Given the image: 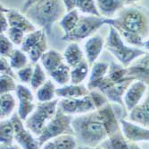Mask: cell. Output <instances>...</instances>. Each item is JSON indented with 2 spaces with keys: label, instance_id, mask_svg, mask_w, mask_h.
<instances>
[{
  "label": "cell",
  "instance_id": "681fc988",
  "mask_svg": "<svg viewBox=\"0 0 149 149\" xmlns=\"http://www.w3.org/2000/svg\"><path fill=\"white\" fill-rule=\"evenodd\" d=\"M79 149H104L101 145L98 146H79Z\"/></svg>",
  "mask_w": 149,
  "mask_h": 149
},
{
  "label": "cell",
  "instance_id": "e0dca14e",
  "mask_svg": "<svg viewBox=\"0 0 149 149\" xmlns=\"http://www.w3.org/2000/svg\"><path fill=\"white\" fill-rule=\"evenodd\" d=\"M129 119L132 122L149 128V94L145 100L130 112Z\"/></svg>",
  "mask_w": 149,
  "mask_h": 149
},
{
  "label": "cell",
  "instance_id": "cb8c5ba5",
  "mask_svg": "<svg viewBox=\"0 0 149 149\" xmlns=\"http://www.w3.org/2000/svg\"><path fill=\"white\" fill-rule=\"evenodd\" d=\"M56 87L52 80L47 79L46 83L36 91L38 102H48L56 99Z\"/></svg>",
  "mask_w": 149,
  "mask_h": 149
},
{
  "label": "cell",
  "instance_id": "7dc6e473",
  "mask_svg": "<svg viewBox=\"0 0 149 149\" xmlns=\"http://www.w3.org/2000/svg\"><path fill=\"white\" fill-rule=\"evenodd\" d=\"M0 149H22L18 144H12V145H1Z\"/></svg>",
  "mask_w": 149,
  "mask_h": 149
},
{
  "label": "cell",
  "instance_id": "ac0fdd59",
  "mask_svg": "<svg viewBox=\"0 0 149 149\" xmlns=\"http://www.w3.org/2000/svg\"><path fill=\"white\" fill-rule=\"evenodd\" d=\"M79 143L74 135H62L46 142L40 149H78Z\"/></svg>",
  "mask_w": 149,
  "mask_h": 149
},
{
  "label": "cell",
  "instance_id": "30bf717a",
  "mask_svg": "<svg viewBox=\"0 0 149 149\" xmlns=\"http://www.w3.org/2000/svg\"><path fill=\"white\" fill-rule=\"evenodd\" d=\"M15 126V141L22 149H40V145L38 138L26 128L24 121L19 117L17 112H15L11 117Z\"/></svg>",
  "mask_w": 149,
  "mask_h": 149
},
{
  "label": "cell",
  "instance_id": "9c48e42d",
  "mask_svg": "<svg viewBox=\"0 0 149 149\" xmlns=\"http://www.w3.org/2000/svg\"><path fill=\"white\" fill-rule=\"evenodd\" d=\"M58 109L65 114H68L71 116H77L92 112L96 111L97 108L95 106V103L88 93V95L79 98H63L59 100Z\"/></svg>",
  "mask_w": 149,
  "mask_h": 149
},
{
  "label": "cell",
  "instance_id": "ffe728a7",
  "mask_svg": "<svg viewBox=\"0 0 149 149\" xmlns=\"http://www.w3.org/2000/svg\"><path fill=\"white\" fill-rule=\"evenodd\" d=\"M97 9L102 17L113 18L125 6V0H96Z\"/></svg>",
  "mask_w": 149,
  "mask_h": 149
},
{
  "label": "cell",
  "instance_id": "c3c4849f",
  "mask_svg": "<svg viewBox=\"0 0 149 149\" xmlns=\"http://www.w3.org/2000/svg\"><path fill=\"white\" fill-rule=\"evenodd\" d=\"M130 149H143L141 148L138 143H134V142H130Z\"/></svg>",
  "mask_w": 149,
  "mask_h": 149
},
{
  "label": "cell",
  "instance_id": "83f0119b",
  "mask_svg": "<svg viewBox=\"0 0 149 149\" xmlns=\"http://www.w3.org/2000/svg\"><path fill=\"white\" fill-rule=\"evenodd\" d=\"M71 71L72 67L66 63H63L56 70L50 73L49 76L54 82H56L60 86H63L71 83Z\"/></svg>",
  "mask_w": 149,
  "mask_h": 149
},
{
  "label": "cell",
  "instance_id": "5bb4252c",
  "mask_svg": "<svg viewBox=\"0 0 149 149\" xmlns=\"http://www.w3.org/2000/svg\"><path fill=\"white\" fill-rule=\"evenodd\" d=\"M0 8L6 13L10 27H15V28L20 29L23 31L26 34L37 30V27L22 12H19L18 10L13 8H5L3 6H1Z\"/></svg>",
  "mask_w": 149,
  "mask_h": 149
},
{
  "label": "cell",
  "instance_id": "2e32d148",
  "mask_svg": "<svg viewBox=\"0 0 149 149\" xmlns=\"http://www.w3.org/2000/svg\"><path fill=\"white\" fill-rule=\"evenodd\" d=\"M97 112L101 116L103 123L108 134V138L121 131L120 119L117 118L111 103H108L103 108H101V109H98Z\"/></svg>",
  "mask_w": 149,
  "mask_h": 149
},
{
  "label": "cell",
  "instance_id": "d6986e66",
  "mask_svg": "<svg viewBox=\"0 0 149 149\" xmlns=\"http://www.w3.org/2000/svg\"><path fill=\"white\" fill-rule=\"evenodd\" d=\"M110 65L105 62H96L91 66L90 76L88 83V88L89 91L97 89L100 83L104 79L109 71Z\"/></svg>",
  "mask_w": 149,
  "mask_h": 149
},
{
  "label": "cell",
  "instance_id": "bcb514c9",
  "mask_svg": "<svg viewBox=\"0 0 149 149\" xmlns=\"http://www.w3.org/2000/svg\"><path fill=\"white\" fill-rule=\"evenodd\" d=\"M41 1V0H25V2L23 3V6L22 7L21 12H22L23 13H25V12L28 10L30 7H31L33 5H35L36 3Z\"/></svg>",
  "mask_w": 149,
  "mask_h": 149
},
{
  "label": "cell",
  "instance_id": "4dcf8cb0",
  "mask_svg": "<svg viewBox=\"0 0 149 149\" xmlns=\"http://www.w3.org/2000/svg\"><path fill=\"white\" fill-rule=\"evenodd\" d=\"M47 33L45 32L42 36L41 40L29 51L28 56L30 58V60L32 64H37L38 61L41 59L42 56L48 50L47 49Z\"/></svg>",
  "mask_w": 149,
  "mask_h": 149
},
{
  "label": "cell",
  "instance_id": "f546056e",
  "mask_svg": "<svg viewBox=\"0 0 149 149\" xmlns=\"http://www.w3.org/2000/svg\"><path fill=\"white\" fill-rule=\"evenodd\" d=\"M79 18L80 16L78 9L72 10L65 13L64 16L59 21V24L64 32V34L71 32L75 28L79 21Z\"/></svg>",
  "mask_w": 149,
  "mask_h": 149
},
{
  "label": "cell",
  "instance_id": "8fae6325",
  "mask_svg": "<svg viewBox=\"0 0 149 149\" xmlns=\"http://www.w3.org/2000/svg\"><path fill=\"white\" fill-rule=\"evenodd\" d=\"M15 93L18 100L17 114L23 121H25L33 112L37 106V103L35 102V96L32 91L23 84L18 85Z\"/></svg>",
  "mask_w": 149,
  "mask_h": 149
},
{
  "label": "cell",
  "instance_id": "44dd1931",
  "mask_svg": "<svg viewBox=\"0 0 149 149\" xmlns=\"http://www.w3.org/2000/svg\"><path fill=\"white\" fill-rule=\"evenodd\" d=\"M89 89L84 85H73L68 84L66 85L60 86L56 89V96L58 98L71 99V98H79L86 96L89 93Z\"/></svg>",
  "mask_w": 149,
  "mask_h": 149
},
{
  "label": "cell",
  "instance_id": "ab89813d",
  "mask_svg": "<svg viewBox=\"0 0 149 149\" xmlns=\"http://www.w3.org/2000/svg\"><path fill=\"white\" fill-rule=\"evenodd\" d=\"M89 95L91 96V98L95 103V106H96V108H97V110L101 109V108H103L104 106H105L106 104H108L110 102L104 94L97 89L90 91Z\"/></svg>",
  "mask_w": 149,
  "mask_h": 149
},
{
  "label": "cell",
  "instance_id": "7402d4cb",
  "mask_svg": "<svg viewBox=\"0 0 149 149\" xmlns=\"http://www.w3.org/2000/svg\"><path fill=\"white\" fill-rule=\"evenodd\" d=\"M40 64L42 65L46 72L49 75L54 70H56L57 67H59L61 65L65 63L64 58L62 53L56 49H48L40 59Z\"/></svg>",
  "mask_w": 149,
  "mask_h": 149
},
{
  "label": "cell",
  "instance_id": "6da1fadb",
  "mask_svg": "<svg viewBox=\"0 0 149 149\" xmlns=\"http://www.w3.org/2000/svg\"><path fill=\"white\" fill-rule=\"evenodd\" d=\"M105 24L113 26L123 40L137 48L143 47L149 38V11L141 6H124L116 18H105Z\"/></svg>",
  "mask_w": 149,
  "mask_h": 149
},
{
  "label": "cell",
  "instance_id": "8992f818",
  "mask_svg": "<svg viewBox=\"0 0 149 149\" xmlns=\"http://www.w3.org/2000/svg\"><path fill=\"white\" fill-rule=\"evenodd\" d=\"M105 24V18L96 16H81L75 28L69 33L62 37L63 42H79L84 39H88L103 25Z\"/></svg>",
  "mask_w": 149,
  "mask_h": 149
},
{
  "label": "cell",
  "instance_id": "7bdbcfd3",
  "mask_svg": "<svg viewBox=\"0 0 149 149\" xmlns=\"http://www.w3.org/2000/svg\"><path fill=\"white\" fill-rule=\"evenodd\" d=\"M132 64L133 65L139 66H142V67H144V68L149 70V53H146V55L140 57L136 61H134Z\"/></svg>",
  "mask_w": 149,
  "mask_h": 149
},
{
  "label": "cell",
  "instance_id": "277c9868",
  "mask_svg": "<svg viewBox=\"0 0 149 149\" xmlns=\"http://www.w3.org/2000/svg\"><path fill=\"white\" fill-rule=\"evenodd\" d=\"M105 48L113 55L120 65L125 67H129L134 61L146 54V52L141 49L126 45L123 39L113 26L109 27V34L105 42Z\"/></svg>",
  "mask_w": 149,
  "mask_h": 149
},
{
  "label": "cell",
  "instance_id": "1f68e13d",
  "mask_svg": "<svg viewBox=\"0 0 149 149\" xmlns=\"http://www.w3.org/2000/svg\"><path fill=\"white\" fill-rule=\"evenodd\" d=\"M10 64L15 71H18L23 67L28 66L29 63V56H27V53L22 51V49H15L8 58Z\"/></svg>",
  "mask_w": 149,
  "mask_h": 149
},
{
  "label": "cell",
  "instance_id": "52a82bcc",
  "mask_svg": "<svg viewBox=\"0 0 149 149\" xmlns=\"http://www.w3.org/2000/svg\"><path fill=\"white\" fill-rule=\"evenodd\" d=\"M72 119L73 116L65 114L58 109L55 117L47 123L42 133L38 138L41 146L48 140L62 136V135H73L74 132L72 125Z\"/></svg>",
  "mask_w": 149,
  "mask_h": 149
},
{
  "label": "cell",
  "instance_id": "60d3db41",
  "mask_svg": "<svg viewBox=\"0 0 149 149\" xmlns=\"http://www.w3.org/2000/svg\"><path fill=\"white\" fill-rule=\"evenodd\" d=\"M33 71H34V66L31 65H28L27 66L23 67V68L16 71L18 80L23 85L30 84L33 76Z\"/></svg>",
  "mask_w": 149,
  "mask_h": 149
},
{
  "label": "cell",
  "instance_id": "b9f144b4",
  "mask_svg": "<svg viewBox=\"0 0 149 149\" xmlns=\"http://www.w3.org/2000/svg\"><path fill=\"white\" fill-rule=\"evenodd\" d=\"M0 73H1V75H7V76H13L15 79L17 78V75L12 67L10 61L6 58H4V57L0 58Z\"/></svg>",
  "mask_w": 149,
  "mask_h": 149
},
{
  "label": "cell",
  "instance_id": "4316f807",
  "mask_svg": "<svg viewBox=\"0 0 149 149\" xmlns=\"http://www.w3.org/2000/svg\"><path fill=\"white\" fill-rule=\"evenodd\" d=\"M90 65L88 64L87 59H84L78 66L72 67L71 71V84L73 85H81L89 73Z\"/></svg>",
  "mask_w": 149,
  "mask_h": 149
},
{
  "label": "cell",
  "instance_id": "74e56055",
  "mask_svg": "<svg viewBox=\"0 0 149 149\" xmlns=\"http://www.w3.org/2000/svg\"><path fill=\"white\" fill-rule=\"evenodd\" d=\"M13 44L11 40L6 35L5 33H1L0 35V54H1V57L8 59L13 51L15 50L13 49Z\"/></svg>",
  "mask_w": 149,
  "mask_h": 149
},
{
  "label": "cell",
  "instance_id": "836d02e7",
  "mask_svg": "<svg viewBox=\"0 0 149 149\" xmlns=\"http://www.w3.org/2000/svg\"><path fill=\"white\" fill-rule=\"evenodd\" d=\"M45 32L42 29H37L36 31L26 34L25 39L21 46V49L28 54L29 51L41 40Z\"/></svg>",
  "mask_w": 149,
  "mask_h": 149
},
{
  "label": "cell",
  "instance_id": "f35d334b",
  "mask_svg": "<svg viewBox=\"0 0 149 149\" xmlns=\"http://www.w3.org/2000/svg\"><path fill=\"white\" fill-rule=\"evenodd\" d=\"M6 34L13 44L20 45V46H22L26 36V33L23 31L15 28V27H10L8 31L6 32Z\"/></svg>",
  "mask_w": 149,
  "mask_h": 149
},
{
  "label": "cell",
  "instance_id": "603a6c76",
  "mask_svg": "<svg viewBox=\"0 0 149 149\" xmlns=\"http://www.w3.org/2000/svg\"><path fill=\"white\" fill-rule=\"evenodd\" d=\"M63 58L65 63L71 67H74L80 64L85 59V54L77 42H71L64 49Z\"/></svg>",
  "mask_w": 149,
  "mask_h": 149
},
{
  "label": "cell",
  "instance_id": "d4e9b609",
  "mask_svg": "<svg viewBox=\"0 0 149 149\" xmlns=\"http://www.w3.org/2000/svg\"><path fill=\"white\" fill-rule=\"evenodd\" d=\"M16 108V99L12 93L1 94V103H0V118L1 120L10 119L15 113Z\"/></svg>",
  "mask_w": 149,
  "mask_h": 149
},
{
  "label": "cell",
  "instance_id": "ee69618b",
  "mask_svg": "<svg viewBox=\"0 0 149 149\" xmlns=\"http://www.w3.org/2000/svg\"><path fill=\"white\" fill-rule=\"evenodd\" d=\"M0 22H1V33H5L10 28V24L6 13L2 10L0 12Z\"/></svg>",
  "mask_w": 149,
  "mask_h": 149
},
{
  "label": "cell",
  "instance_id": "9a60e30c",
  "mask_svg": "<svg viewBox=\"0 0 149 149\" xmlns=\"http://www.w3.org/2000/svg\"><path fill=\"white\" fill-rule=\"evenodd\" d=\"M104 45V40L100 34H94L87 40L84 45V53L90 66L97 62Z\"/></svg>",
  "mask_w": 149,
  "mask_h": 149
},
{
  "label": "cell",
  "instance_id": "484cf974",
  "mask_svg": "<svg viewBox=\"0 0 149 149\" xmlns=\"http://www.w3.org/2000/svg\"><path fill=\"white\" fill-rule=\"evenodd\" d=\"M15 141V126L10 119H3L0 123V144L12 145Z\"/></svg>",
  "mask_w": 149,
  "mask_h": 149
},
{
  "label": "cell",
  "instance_id": "f6af8a7d",
  "mask_svg": "<svg viewBox=\"0 0 149 149\" xmlns=\"http://www.w3.org/2000/svg\"><path fill=\"white\" fill-rule=\"evenodd\" d=\"M63 5L66 8L67 12H70L72 10L76 9L77 6V0H63Z\"/></svg>",
  "mask_w": 149,
  "mask_h": 149
},
{
  "label": "cell",
  "instance_id": "e575fe53",
  "mask_svg": "<svg viewBox=\"0 0 149 149\" xmlns=\"http://www.w3.org/2000/svg\"><path fill=\"white\" fill-rule=\"evenodd\" d=\"M107 76L113 82H119V81L124 80L129 77L128 76V67L123 66L120 63L112 62L109 66V71H108Z\"/></svg>",
  "mask_w": 149,
  "mask_h": 149
},
{
  "label": "cell",
  "instance_id": "d6a6232c",
  "mask_svg": "<svg viewBox=\"0 0 149 149\" xmlns=\"http://www.w3.org/2000/svg\"><path fill=\"white\" fill-rule=\"evenodd\" d=\"M47 73L46 72V70L44 69V67L42 66L41 64L37 63L34 65L33 76L30 83L32 90L37 91L40 86H42L46 83V81L47 80Z\"/></svg>",
  "mask_w": 149,
  "mask_h": 149
},
{
  "label": "cell",
  "instance_id": "5b68a950",
  "mask_svg": "<svg viewBox=\"0 0 149 149\" xmlns=\"http://www.w3.org/2000/svg\"><path fill=\"white\" fill-rule=\"evenodd\" d=\"M59 100L48 102H38L33 112L24 121L26 128L37 138L42 133L49 121L55 117L58 110Z\"/></svg>",
  "mask_w": 149,
  "mask_h": 149
},
{
  "label": "cell",
  "instance_id": "8d00e7d4",
  "mask_svg": "<svg viewBox=\"0 0 149 149\" xmlns=\"http://www.w3.org/2000/svg\"><path fill=\"white\" fill-rule=\"evenodd\" d=\"M17 86L18 85L15 77L7 75H1L0 76V94L15 92Z\"/></svg>",
  "mask_w": 149,
  "mask_h": 149
},
{
  "label": "cell",
  "instance_id": "4fadbf2b",
  "mask_svg": "<svg viewBox=\"0 0 149 149\" xmlns=\"http://www.w3.org/2000/svg\"><path fill=\"white\" fill-rule=\"evenodd\" d=\"M147 87V84L142 80L133 81L123 96V102L126 112H130L142 102Z\"/></svg>",
  "mask_w": 149,
  "mask_h": 149
},
{
  "label": "cell",
  "instance_id": "ba28073f",
  "mask_svg": "<svg viewBox=\"0 0 149 149\" xmlns=\"http://www.w3.org/2000/svg\"><path fill=\"white\" fill-rule=\"evenodd\" d=\"M136 79L134 77L129 76L124 80L119 81V82H113L106 76L98 85L97 90L102 92L107 97L108 101L110 102L119 104L120 106L125 109L124 102H123V96L129 86Z\"/></svg>",
  "mask_w": 149,
  "mask_h": 149
},
{
  "label": "cell",
  "instance_id": "f907efd6",
  "mask_svg": "<svg viewBox=\"0 0 149 149\" xmlns=\"http://www.w3.org/2000/svg\"><path fill=\"white\" fill-rule=\"evenodd\" d=\"M139 1H140V0H125V3L126 5H133Z\"/></svg>",
  "mask_w": 149,
  "mask_h": 149
},
{
  "label": "cell",
  "instance_id": "3957f363",
  "mask_svg": "<svg viewBox=\"0 0 149 149\" xmlns=\"http://www.w3.org/2000/svg\"><path fill=\"white\" fill-rule=\"evenodd\" d=\"M66 8L63 0H41L25 12L24 15L49 37L53 25L65 15Z\"/></svg>",
  "mask_w": 149,
  "mask_h": 149
},
{
  "label": "cell",
  "instance_id": "d590c367",
  "mask_svg": "<svg viewBox=\"0 0 149 149\" xmlns=\"http://www.w3.org/2000/svg\"><path fill=\"white\" fill-rule=\"evenodd\" d=\"M76 9L88 16H101L97 6L96 0H77Z\"/></svg>",
  "mask_w": 149,
  "mask_h": 149
},
{
  "label": "cell",
  "instance_id": "816d5d0a",
  "mask_svg": "<svg viewBox=\"0 0 149 149\" xmlns=\"http://www.w3.org/2000/svg\"><path fill=\"white\" fill-rule=\"evenodd\" d=\"M78 149H79V148H78Z\"/></svg>",
  "mask_w": 149,
  "mask_h": 149
},
{
  "label": "cell",
  "instance_id": "7c38bea8",
  "mask_svg": "<svg viewBox=\"0 0 149 149\" xmlns=\"http://www.w3.org/2000/svg\"><path fill=\"white\" fill-rule=\"evenodd\" d=\"M120 125L121 132L128 141L134 143L149 141V128L132 122L124 118L120 119Z\"/></svg>",
  "mask_w": 149,
  "mask_h": 149
},
{
  "label": "cell",
  "instance_id": "7a4b0ae2",
  "mask_svg": "<svg viewBox=\"0 0 149 149\" xmlns=\"http://www.w3.org/2000/svg\"><path fill=\"white\" fill-rule=\"evenodd\" d=\"M72 125L73 135L79 146H98L108 138L107 131L97 110L73 117Z\"/></svg>",
  "mask_w": 149,
  "mask_h": 149
},
{
  "label": "cell",
  "instance_id": "f1b7e54d",
  "mask_svg": "<svg viewBox=\"0 0 149 149\" xmlns=\"http://www.w3.org/2000/svg\"><path fill=\"white\" fill-rule=\"evenodd\" d=\"M101 146L104 149H130V141H128L121 131L108 138Z\"/></svg>",
  "mask_w": 149,
  "mask_h": 149
}]
</instances>
